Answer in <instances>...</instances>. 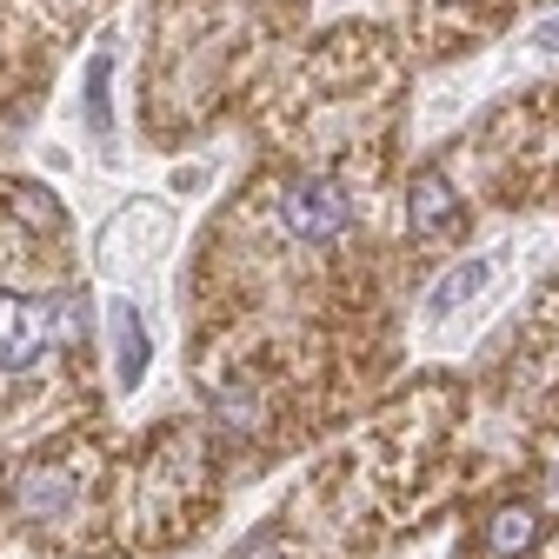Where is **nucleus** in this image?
I'll return each instance as SVG.
<instances>
[{"mask_svg":"<svg viewBox=\"0 0 559 559\" xmlns=\"http://www.w3.org/2000/svg\"><path fill=\"white\" fill-rule=\"evenodd\" d=\"M60 333V313L27 294H0V373H27L47 360V346Z\"/></svg>","mask_w":559,"mask_h":559,"instance_id":"nucleus-1","label":"nucleus"},{"mask_svg":"<svg viewBox=\"0 0 559 559\" xmlns=\"http://www.w3.org/2000/svg\"><path fill=\"white\" fill-rule=\"evenodd\" d=\"M280 214H287V227H294L300 240H333V234L354 227V206H346V193H340L333 180H294Z\"/></svg>","mask_w":559,"mask_h":559,"instance_id":"nucleus-2","label":"nucleus"},{"mask_svg":"<svg viewBox=\"0 0 559 559\" xmlns=\"http://www.w3.org/2000/svg\"><path fill=\"white\" fill-rule=\"evenodd\" d=\"M406 200H413V234H427V240H433V234H453V227H460V200H453V187H447L440 167L419 174Z\"/></svg>","mask_w":559,"mask_h":559,"instance_id":"nucleus-3","label":"nucleus"},{"mask_svg":"<svg viewBox=\"0 0 559 559\" xmlns=\"http://www.w3.org/2000/svg\"><path fill=\"white\" fill-rule=\"evenodd\" d=\"M14 507H21L27 520H60L67 507H74V473H60V466H34V473H21Z\"/></svg>","mask_w":559,"mask_h":559,"instance_id":"nucleus-4","label":"nucleus"},{"mask_svg":"<svg viewBox=\"0 0 559 559\" xmlns=\"http://www.w3.org/2000/svg\"><path fill=\"white\" fill-rule=\"evenodd\" d=\"M114 346H120V386H133L147 373V326H140V307L114 300Z\"/></svg>","mask_w":559,"mask_h":559,"instance_id":"nucleus-5","label":"nucleus"},{"mask_svg":"<svg viewBox=\"0 0 559 559\" xmlns=\"http://www.w3.org/2000/svg\"><path fill=\"white\" fill-rule=\"evenodd\" d=\"M539 539V507H500L493 526H486V546L493 552H526Z\"/></svg>","mask_w":559,"mask_h":559,"instance_id":"nucleus-6","label":"nucleus"},{"mask_svg":"<svg viewBox=\"0 0 559 559\" xmlns=\"http://www.w3.org/2000/svg\"><path fill=\"white\" fill-rule=\"evenodd\" d=\"M486 273H493V266H486V260H460L447 280H440V287L427 294V313H453L460 300H473L479 287H486Z\"/></svg>","mask_w":559,"mask_h":559,"instance_id":"nucleus-7","label":"nucleus"},{"mask_svg":"<svg viewBox=\"0 0 559 559\" xmlns=\"http://www.w3.org/2000/svg\"><path fill=\"white\" fill-rule=\"evenodd\" d=\"M539 47H559V21H546V27H539Z\"/></svg>","mask_w":559,"mask_h":559,"instance_id":"nucleus-8","label":"nucleus"},{"mask_svg":"<svg viewBox=\"0 0 559 559\" xmlns=\"http://www.w3.org/2000/svg\"><path fill=\"white\" fill-rule=\"evenodd\" d=\"M247 559H280V546H253V552H247Z\"/></svg>","mask_w":559,"mask_h":559,"instance_id":"nucleus-9","label":"nucleus"}]
</instances>
